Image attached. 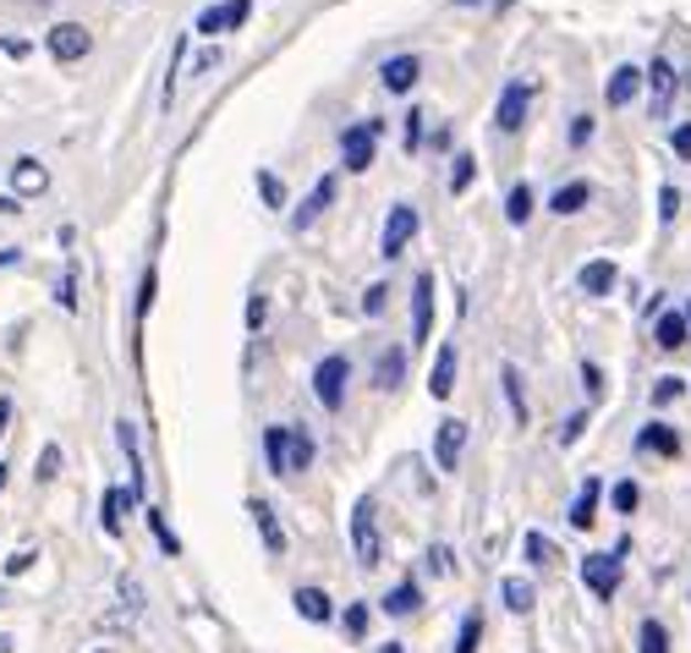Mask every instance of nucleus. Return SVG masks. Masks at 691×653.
<instances>
[{
	"mask_svg": "<svg viewBox=\"0 0 691 653\" xmlns=\"http://www.w3.org/2000/svg\"><path fill=\"white\" fill-rule=\"evenodd\" d=\"M264 462H270L275 478H291V467H285V429H264Z\"/></svg>",
	"mask_w": 691,
	"mask_h": 653,
	"instance_id": "2f4dec72",
	"label": "nucleus"
},
{
	"mask_svg": "<svg viewBox=\"0 0 691 653\" xmlns=\"http://www.w3.org/2000/svg\"><path fill=\"white\" fill-rule=\"evenodd\" d=\"M6 429H11V401L0 396V434H6Z\"/></svg>",
	"mask_w": 691,
	"mask_h": 653,
	"instance_id": "4d7b16f0",
	"label": "nucleus"
},
{
	"mask_svg": "<svg viewBox=\"0 0 691 653\" xmlns=\"http://www.w3.org/2000/svg\"><path fill=\"white\" fill-rule=\"evenodd\" d=\"M264 314H270V303H264V297H253V303H248V329H253V335L264 329Z\"/></svg>",
	"mask_w": 691,
	"mask_h": 653,
	"instance_id": "603ef678",
	"label": "nucleus"
},
{
	"mask_svg": "<svg viewBox=\"0 0 691 653\" xmlns=\"http://www.w3.org/2000/svg\"><path fill=\"white\" fill-rule=\"evenodd\" d=\"M676 209H681V192H676V187H664V192H659V220L670 225V220H676Z\"/></svg>",
	"mask_w": 691,
	"mask_h": 653,
	"instance_id": "de8ad7c7",
	"label": "nucleus"
},
{
	"mask_svg": "<svg viewBox=\"0 0 691 653\" xmlns=\"http://www.w3.org/2000/svg\"><path fill=\"white\" fill-rule=\"evenodd\" d=\"M346 632H352V638H363V632H368V610H363V604H352V610H346Z\"/></svg>",
	"mask_w": 691,
	"mask_h": 653,
	"instance_id": "8fccbe9b",
	"label": "nucleus"
},
{
	"mask_svg": "<svg viewBox=\"0 0 691 653\" xmlns=\"http://www.w3.org/2000/svg\"><path fill=\"white\" fill-rule=\"evenodd\" d=\"M615 281H620L615 259H587V264L576 270V286H582L587 297H609V292H615Z\"/></svg>",
	"mask_w": 691,
	"mask_h": 653,
	"instance_id": "2eb2a0df",
	"label": "nucleus"
},
{
	"mask_svg": "<svg viewBox=\"0 0 691 653\" xmlns=\"http://www.w3.org/2000/svg\"><path fill=\"white\" fill-rule=\"evenodd\" d=\"M379 133H385V122H374V116L341 133V165H346L352 176H363V170L374 165V144H379Z\"/></svg>",
	"mask_w": 691,
	"mask_h": 653,
	"instance_id": "20e7f679",
	"label": "nucleus"
},
{
	"mask_svg": "<svg viewBox=\"0 0 691 653\" xmlns=\"http://www.w3.org/2000/svg\"><path fill=\"white\" fill-rule=\"evenodd\" d=\"M259 192H264L270 209H285V181H280L275 170H259Z\"/></svg>",
	"mask_w": 691,
	"mask_h": 653,
	"instance_id": "c9c22d12",
	"label": "nucleus"
},
{
	"mask_svg": "<svg viewBox=\"0 0 691 653\" xmlns=\"http://www.w3.org/2000/svg\"><path fill=\"white\" fill-rule=\"evenodd\" d=\"M33 473H39V484H50V478L61 473V445H44V451H39V467H33Z\"/></svg>",
	"mask_w": 691,
	"mask_h": 653,
	"instance_id": "ea45409f",
	"label": "nucleus"
},
{
	"mask_svg": "<svg viewBox=\"0 0 691 653\" xmlns=\"http://www.w3.org/2000/svg\"><path fill=\"white\" fill-rule=\"evenodd\" d=\"M346 379H352V357H341V351L318 357V368H313V396H318L324 412H341V407H346Z\"/></svg>",
	"mask_w": 691,
	"mask_h": 653,
	"instance_id": "7ed1b4c3",
	"label": "nucleus"
},
{
	"mask_svg": "<svg viewBox=\"0 0 691 653\" xmlns=\"http://www.w3.org/2000/svg\"><path fill=\"white\" fill-rule=\"evenodd\" d=\"M681 390H687V379H676V373H670V379H659V385H653V407H670Z\"/></svg>",
	"mask_w": 691,
	"mask_h": 653,
	"instance_id": "a19ab883",
	"label": "nucleus"
},
{
	"mask_svg": "<svg viewBox=\"0 0 691 653\" xmlns=\"http://www.w3.org/2000/svg\"><path fill=\"white\" fill-rule=\"evenodd\" d=\"M94 653H111V649H94Z\"/></svg>",
	"mask_w": 691,
	"mask_h": 653,
	"instance_id": "338daca9",
	"label": "nucleus"
},
{
	"mask_svg": "<svg viewBox=\"0 0 691 653\" xmlns=\"http://www.w3.org/2000/svg\"><path fill=\"white\" fill-rule=\"evenodd\" d=\"M148 527H154V538H159V549H165V555H181V538L170 533V522H165L159 510H148Z\"/></svg>",
	"mask_w": 691,
	"mask_h": 653,
	"instance_id": "f704fd0d",
	"label": "nucleus"
},
{
	"mask_svg": "<svg viewBox=\"0 0 691 653\" xmlns=\"http://www.w3.org/2000/svg\"><path fill=\"white\" fill-rule=\"evenodd\" d=\"M472 170H478L472 155H456V165H450V192H467V187H472Z\"/></svg>",
	"mask_w": 691,
	"mask_h": 653,
	"instance_id": "4c0bfd02",
	"label": "nucleus"
},
{
	"mask_svg": "<svg viewBox=\"0 0 691 653\" xmlns=\"http://www.w3.org/2000/svg\"><path fill=\"white\" fill-rule=\"evenodd\" d=\"M17 259H22V253H17V247H6V253H0V270H6V264H17Z\"/></svg>",
	"mask_w": 691,
	"mask_h": 653,
	"instance_id": "13d9d810",
	"label": "nucleus"
},
{
	"mask_svg": "<svg viewBox=\"0 0 691 653\" xmlns=\"http://www.w3.org/2000/svg\"><path fill=\"white\" fill-rule=\"evenodd\" d=\"M582 434H587V412H570V418L559 423V445H576Z\"/></svg>",
	"mask_w": 691,
	"mask_h": 653,
	"instance_id": "79ce46f5",
	"label": "nucleus"
},
{
	"mask_svg": "<svg viewBox=\"0 0 691 653\" xmlns=\"http://www.w3.org/2000/svg\"><path fill=\"white\" fill-rule=\"evenodd\" d=\"M379 610H385V615H396V621H407V615L422 610V588H417V582H396V588L379 599Z\"/></svg>",
	"mask_w": 691,
	"mask_h": 653,
	"instance_id": "aec40b11",
	"label": "nucleus"
},
{
	"mask_svg": "<svg viewBox=\"0 0 691 653\" xmlns=\"http://www.w3.org/2000/svg\"><path fill=\"white\" fill-rule=\"evenodd\" d=\"M609 499H615V510H620V516H631V510H637V505H642V489H637V484H631V478H620V484H615V489H609Z\"/></svg>",
	"mask_w": 691,
	"mask_h": 653,
	"instance_id": "72a5a7b5",
	"label": "nucleus"
},
{
	"mask_svg": "<svg viewBox=\"0 0 691 653\" xmlns=\"http://www.w3.org/2000/svg\"><path fill=\"white\" fill-rule=\"evenodd\" d=\"M407 379V351L401 346H379L374 351V390H396Z\"/></svg>",
	"mask_w": 691,
	"mask_h": 653,
	"instance_id": "dca6fc26",
	"label": "nucleus"
},
{
	"mask_svg": "<svg viewBox=\"0 0 691 653\" xmlns=\"http://www.w3.org/2000/svg\"><path fill=\"white\" fill-rule=\"evenodd\" d=\"M433 340V275H417L412 281V346Z\"/></svg>",
	"mask_w": 691,
	"mask_h": 653,
	"instance_id": "9b49d317",
	"label": "nucleus"
},
{
	"mask_svg": "<svg viewBox=\"0 0 691 653\" xmlns=\"http://www.w3.org/2000/svg\"><path fill=\"white\" fill-rule=\"evenodd\" d=\"M422 127H428V110H407V149H422Z\"/></svg>",
	"mask_w": 691,
	"mask_h": 653,
	"instance_id": "c03bdc74",
	"label": "nucleus"
},
{
	"mask_svg": "<svg viewBox=\"0 0 691 653\" xmlns=\"http://www.w3.org/2000/svg\"><path fill=\"white\" fill-rule=\"evenodd\" d=\"M450 390H456V346L444 340L439 357H433V373H428V396H433V401H450Z\"/></svg>",
	"mask_w": 691,
	"mask_h": 653,
	"instance_id": "6ab92c4d",
	"label": "nucleus"
},
{
	"mask_svg": "<svg viewBox=\"0 0 691 653\" xmlns=\"http://www.w3.org/2000/svg\"><path fill=\"white\" fill-rule=\"evenodd\" d=\"M500 385H505L511 418H516V423H527V390H522V368H516V362H505V368H500Z\"/></svg>",
	"mask_w": 691,
	"mask_h": 653,
	"instance_id": "a878e982",
	"label": "nucleus"
},
{
	"mask_svg": "<svg viewBox=\"0 0 691 653\" xmlns=\"http://www.w3.org/2000/svg\"><path fill=\"white\" fill-rule=\"evenodd\" d=\"M248 510H253V527H259V538H264V549H270V555H285V527H280L275 505H270V499H253Z\"/></svg>",
	"mask_w": 691,
	"mask_h": 653,
	"instance_id": "a211bd4d",
	"label": "nucleus"
},
{
	"mask_svg": "<svg viewBox=\"0 0 691 653\" xmlns=\"http://www.w3.org/2000/svg\"><path fill=\"white\" fill-rule=\"evenodd\" d=\"M0 55H11V61H22V55H28V39H0Z\"/></svg>",
	"mask_w": 691,
	"mask_h": 653,
	"instance_id": "6e6d98bb",
	"label": "nucleus"
},
{
	"mask_svg": "<svg viewBox=\"0 0 691 653\" xmlns=\"http://www.w3.org/2000/svg\"><path fill=\"white\" fill-rule=\"evenodd\" d=\"M379 653H407V649H401V643H385V649H379Z\"/></svg>",
	"mask_w": 691,
	"mask_h": 653,
	"instance_id": "680f3d73",
	"label": "nucleus"
},
{
	"mask_svg": "<svg viewBox=\"0 0 691 653\" xmlns=\"http://www.w3.org/2000/svg\"><path fill=\"white\" fill-rule=\"evenodd\" d=\"M385 292H390L385 281H374V286L363 292V314H368V319H374V314H385Z\"/></svg>",
	"mask_w": 691,
	"mask_h": 653,
	"instance_id": "a18cd8bd",
	"label": "nucleus"
},
{
	"mask_svg": "<svg viewBox=\"0 0 691 653\" xmlns=\"http://www.w3.org/2000/svg\"><path fill=\"white\" fill-rule=\"evenodd\" d=\"M467 434H472V429H467L461 418H444V423H439V434H433V467H439V473H456V467H461Z\"/></svg>",
	"mask_w": 691,
	"mask_h": 653,
	"instance_id": "1a4fd4ad",
	"label": "nucleus"
},
{
	"mask_svg": "<svg viewBox=\"0 0 691 653\" xmlns=\"http://www.w3.org/2000/svg\"><path fill=\"white\" fill-rule=\"evenodd\" d=\"M6 478H11V473H6V462H0V489H6Z\"/></svg>",
	"mask_w": 691,
	"mask_h": 653,
	"instance_id": "e2e57ef3",
	"label": "nucleus"
},
{
	"mask_svg": "<svg viewBox=\"0 0 691 653\" xmlns=\"http://www.w3.org/2000/svg\"><path fill=\"white\" fill-rule=\"evenodd\" d=\"M670 144H676V155H681V160H691V122H681V127L670 133Z\"/></svg>",
	"mask_w": 691,
	"mask_h": 653,
	"instance_id": "3c124183",
	"label": "nucleus"
},
{
	"mask_svg": "<svg viewBox=\"0 0 691 653\" xmlns=\"http://www.w3.org/2000/svg\"><path fill=\"white\" fill-rule=\"evenodd\" d=\"M0 653H11V638H0Z\"/></svg>",
	"mask_w": 691,
	"mask_h": 653,
	"instance_id": "0e129e2a",
	"label": "nucleus"
},
{
	"mask_svg": "<svg viewBox=\"0 0 691 653\" xmlns=\"http://www.w3.org/2000/svg\"><path fill=\"white\" fill-rule=\"evenodd\" d=\"M11 192H17V198H39V192H50V170H44V160L17 155V160H11Z\"/></svg>",
	"mask_w": 691,
	"mask_h": 653,
	"instance_id": "f8f14e48",
	"label": "nucleus"
},
{
	"mask_svg": "<svg viewBox=\"0 0 691 653\" xmlns=\"http://www.w3.org/2000/svg\"><path fill=\"white\" fill-rule=\"evenodd\" d=\"M17 209H22L17 198H0V214H17Z\"/></svg>",
	"mask_w": 691,
	"mask_h": 653,
	"instance_id": "bf43d9fd",
	"label": "nucleus"
},
{
	"mask_svg": "<svg viewBox=\"0 0 691 653\" xmlns=\"http://www.w3.org/2000/svg\"><path fill=\"white\" fill-rule=\"evenodd\" d=\"M127 505H138L133 499V489H105V510H100V527L111 533V538H122V510Z\"/></svg>",
	"mask_w": 691,
	"mask_h": 653,
	"instance_id": "bb28decb",
	"label": "nucleus"
},
{
	"mask_svg": "<svg viewBox=\"0 0 691 653\" xmlns=\"http://www.w3.org/2000/svg\"><path fill=\"white\" fill-rule=\"evenodd\" d=\"M291 599H296V615H302V621H313V626L335 621V610H329V593H324V588H296Z\"/></svg>",
	"mask_w": 691,
	"mask_h": 653,
	"instance_id": "412c9836",
	"label": "nucleus"
},
{
	"mask_svg": "<svg viewBox=\"0 0 691 653\" xmlns=\"http://www.w3.org/2000/svg\"><path fill=\"white\" fill-rule=\"evenodd\" d=\"M55 303H61V308H77V270H72V264H66V275L55 281Z\"/></svg>",
	"mask_w": 691,
	"mask_h": 653,
	"instance_id": "58836bf2",
	"label": "nucleus"
},
{
	"mask_svg": "<svg viewBox=\"0 0 691 653\" xmlns=\"http://www.w3.org/2000/svg\"><path fill=\"white\" fill-rule=\"evenodd\" d=\"M637 451H659V456H681V434L670 423H648L637 434Z\"/></svg>",
	"mask_w": 691,
	"mask_h": 653,
	"instance_id": "5701e85b",
	"label": "nucleus"
},
{
	"mask_svg": "<svg viewBox=\"0 0 691 653\" xmlns=\"http://www.w3.org/2000/svg\"><path fill=\"white\" fill-rule=\"evenodd\" d=\"M637 94H642V66H615L609 83H604V105L620 110V105H631Z\"/></svg>",
	"mask_w": 691,
	"mask_h": 653,
	"instance_id": "4468645a",
	"label": "nucleus"
},
{
	"mask_svg": "<svg viewBox=\"0 0 691 653\" xmlns=\"http://www.w3.org/2000/svg\"><path fill=\"white\" fill-rule=\"evenodd\" d=\"M598 494H604L598 478H587V484L576 489V499H570V527H593V516H598Z\"/></svg>",
	"mask_w": 691,
	"mask_h": 653,
	"instance_id": "b1692460",
	"label": "nucleus"
},
{
	"mask_svg": "<svg viewBox=\"0 0 691 653\" xmlns=\"http://www.w3.org/2000/svg\"><path fill=\"white\" fill-rule=\"evenodd\" d=\"M248 17H253V0H214V6H203V11H198V22H192V28H198L203 39H214V33H237Z\"/></svg>",
	"mask_w": 691,
	"mask_h": 653,
	"instance_id": "0eeeda50",
	"label": "nucleus"
},
{
	"mask_svg": "<svg viewBox=\"0 0 691 653\" xmlns=\"http://www.w3.org/2000/svg\"><path fill=\"white\" fill-rule=\"evenodd\" d=\"M417 236V209L412 203H390V214H385V236H379V253L385 259H401L407 247H412Z\"/></svg>",
	"mask_w": 691,
	"mask_h": 653,
	"instance_id": "6e6552de",
	"label": "nucleus"
},
{
	"mask_svg": "<svg viewBox=\"0 0 691 653\" xmlns=\"http://www.w3.org/2000/svg\"><path fill=\"white\" fill-rule=\"evenodd\" d=\"M352 549H357V566H363V571H374V566H379V555H385V544H379V505H374V494H363V499L352 505Z\"/></svg>",
	"mask_w": 691,
	"mask_h": 653,
	"instance_id": "f03ea898",
	"label": "nucleus"
},
{
	"mask_svg": "<svg viewBox=\"0 0 691 653\" xmlns=\"http://www.w3.org/2000/svg\"><path fill=\"white\" fill-rule=\"evenodd\" d=\"M637 653H670V632H664V621H642L637 626Z\"/></svg>",
	"mask_w": 691,
	"mask_h": 653,
	"instance_id": "7c9ffc66",
	"label": "nucleus"
},
{
	"mask_svg": "<svg viewBox=\"0 0 691 653\" xmlns=\"http://www.w3.org/2000/svg\"><path fill=\"white\" fill-rule=\"evenodd\" d=\"M33 560H39V549H17V555L6 560V577H22V571H28Z\"/></svg>",
	"mask_w": 691,
	"mask_h": 653,
	"instance_id": "09e8293b",
	"label": "nucleus"
},
{
	"mask_svg": "<svg viewBox=\"0 0 691 653\" xmlns=\"http://www.w3.org/2000/svg\"><path fill=\"white\" fill-rule=\"evenodd\" d=\"M642 83H648V110H653V116H670V110H676V88H681L676 66H670L664 55H653V66H642Z\"/></svg>",
	"mask_w": 691,
	"mask_h": 653,
	"instance_id": "423d86ee",
	"label": "nucleus"
},
{
	"mask_svg": "<svg viewBox=\"0 0 691 653\" xmlns=\"http://www.w3.org/2000/svg\"><path fill=\"white\" fill-rule=\"evenodd\" d=\"M687 325H691V303H687Z\"/></svg>",
	"mask_w": 691,
	"mask_h": 653,
	"instance_id": "69168bd1",
	"label": "nucleus"
},
{
	"mask_svg": "<svg viewBox=\"0 0 691 653\" xmlns=\"http://www.w3.org/2000/svg\"><path fill=\"white\" fill-rule=\"evenodd\" d=\"M587 138H593V116H576L570 122V144H587Z\"/></svg>",
	"mask_w": 691,
	"mask_h": 653,
	"instance_id": "864d4df0",
	"label": "nucleus"
},
{
	"mask_svg": "<svg viewBox=\"0 0 691 653\" xmlns=\"http://www.w3.org/2000/svg\"><path fill=\"white\" fill-rule=\"evenodd\" d=\"M0 604H6V593H0Z\"/></svg>",
	"mask_w": 691,
	"mask_h": 653,
	"instance_id": "774afa93",
	"label": "nucleus"
},
{
	"mask_svg": "<svg viewBox=\"0 0 691 653\" xmlns=\"http://www.w3.org/2000/svg\"><path fill=\"white\" fill-rule=\"evenodd\" d=\"M478 643H483V615L467 610V615H461V632H456V649L450 653H478Z\"/></svg>",
	"mask_w": 691,
	"mask_h": 653,
	"instance_id": "473e14b6",
	"label": "nucleus"
},
{
	"mask_svg": "<svg viewBox=\"0 0 691 653\" xmlns=\"http://www.w3.org/2000/svg\"><path fill=\"white\" fill-rule=\"evenodd\" d=\"M44 50H50V61L72 66V61H83V55L94 50V33H88L83 22H55V28L44 33Z\"/></svg>",
	"mask_w": 691,
	"mask_h": 653,
	"instance_id": "39448f33",
	"label": "nucleus"
},
{
	"mask_svg": "<svg viewBox=\"0 0 691 653\" xmlns=\"http://www.w3.org/2000/svg\"><path fill=\"white\" fill-rule=\"evenodd\" d=\"M533 209H538L533 187H527V181H516V187L505 192V220H511V225H527V220H533Z\"/></svg>",
	"mask_w": 691,
	"mask_h": 653,
	"instance_id": "393cba45",
	"label": "nucleus"
},
{
	"mask_svg": "<svg viewBox=\"0 0 691 653\" xmlns=\"http://www.w3.org/2000/svg\"><path fill=\"white\" fill-rule=\"evenodd\" d=\"M626 538L615 544V549H598V555H582V582H587V593L593 599H615L620 593V566H626Z\"/></svg>",
	"mask_w": 691,
	"mask_h": 653,
	"instance_id": "f257e3e1",
	"label": "nucleus"
},
{
	"mask_svg": "<svg viewBox=\"0 0 691 653\" xmlns=\"http://www.w3.org/2000/svg\"><path fill=\"white\" fill-rule=\"evenodd\" d=\"M582 385H587V396L598 401V396H604V368H598V362H582Z\"/></svg>",
	"mask_w": 691,
	"mask_h": 653,
	"instance_id": "49530a36",
	"label": "nucleus"
},
{
	"mask_svg": "<svg viewBox=\"0 0 691 653\" xmlns=\"http://www.w3.org/2000/svg\"><path fill=\"white\" fill-rule=\"evenodd\" d=\"M456 6H511V0H456Z\"/></svg>",
	"mask_w": 691,
	"mask_h": 653,
	"instance_id": "052dcab7",
	"label": "nucleus"
},
{
	"mask_svg": "<svg viewBox=\"0 0 691 653\" xmlns=\"http://www.w3.org/2000/svg\"><path fill=\"white\" fill-rule=\"evenodd\" d=\"M500 599H505V610H511V615H527V610H533V582L505 577V582H500Z\"/></svg>",
	"mask_w": 691,
	"mask_h": 653,
	"instance_id": "c756f323",
	"label": "nucleus"
},
{
	"mask_svg": "<svg viewBox=\"0 0 691 653\" xmlns=\"http://www.w3.org/2000/svg\"><path fill=\"white\" fill-rule=\"evenodd\" d=\"M687 335H691L687 314H659V325H653V340H659L664 351H676V346H687Z\"/></svg>",
	"mask_w": 691,
	"mask_h": 653,
	"instance_id": "cd10ccee",
	"label": "nucleus"
},
{
	"mask_svg": "<svg viewBox=\"0 0 691 653\" xmlns=\"http://www.w3.org/2000/svg\"><path fill=\"white\" fill-rule=\"evenodd\" d=\"M329 203H335V176H318V181H313V192L302 198V209L291 214V225H296V231H313V225H318V214H324Z\"/></svg>",
	"mask_w": 691,
	"mask_h": 653,
	"instance_id": "ddd939ff",
	"label": "nucleus"
},
{
	"mask_svg": "<svg viewBox=\"0 0 691 653\" xmlns=\"http://www.w3.org/2000/svg\"><path fill=\"white\" fill-rule=\"evenodd\" d=\"M148 303H154V270H143V292H138V319L148 314Z\"/></svg>",
	"mask_w": 691,
	"mask_h": 653,
	"instance_id": "5fc2aeb1",
	"label": "nucleus"
},
{
	"mask_svg": "<svg viewBox=\"0 0 691 653\" xmlns=\"http://www.w3.org/2000/svg\"><path fill=\"white\" fill-rule=\"evenodd\" d=\"M587 198H593V181H565V187H554L549 192V209L554 214H582Z\"/></svg>",
	"mask_w": 691,
	"mask_h": 653,
	"instance_id": "4be33fe9",
	"label": "nucleus"
},
{
	"mask_svg": "<svg viewBox=\"0 0 691 653\" xmlns=\"http://www.w3.org/2000/svg\"><path fill=\"white\" fill-rule=\"evenodd\" d=\"M285 467H313V434L307 429H285Z\"/></svg>",
	"mask_w": 691,
	"mask_h": 653,
	"instance_id": "c85d7f7f",
	"label": "nucleus"
},
{
	"mask_svg": "<svg viewBox=\"0 0 691 653\" xmlns=\"http://www.w3.org/2000/svg\"><path fill=\"white\" fill-rule=\"evenodd\" d=\"M428 571H433V577H450V571H456V560H450V544H433V549H428Z\"/></svg>",
	"mask_w": 691,
	"mask_h": 653,
	"instance_id": "37998d69",
	"label": "nucleus"
},
{
	"mask_svg": "<svg viewBox=\"0 0 691 653\" xmlns=\"http://www.w3.org/2000/svg\"><path fill=\"white\" fill-rule=\"evenodd\" d=\"M417 77H422V61H417V55H390L385 72H379V83H385L390 94H412Z\"/></svg>",
	"mask_w": 691,
	"mask_h": 653,
	"instance_id": "f3484780",
	"label": "nucleus"
},
{
	"mask_svg": "<svg viewBox=\"0 0 691 653\" xmlns=\"http://www.w3.org/2000/svg\"><path fill=\"white\" fill-rule=\"evenodd\" d=\"M522 549H527V560H533V566H549V560H554V549H549V538H544V533H527V538H522Z\"/></svg>",
	"mask_w": 691,
	"mask_h": 653,
	"instance_id": "e433bc0d",
	"label": "nucleus"
},
{
	"mask_svg": "<svg viewBox=\"0 0 691 653\" xmlns=\"http://www.w3.org/2000/svg\"><path fill=\"white\" fill-rule=\"evenodd\" d=\"M527 105H533V88H527V83H505V94H500V105H494V127H500V133H522Z\"/></svg>",
	"mask_w": 691,
	"mask_h": 653,
	"instance_id": "9d476101",
	"label": "nucleus"
}]
</instances>
